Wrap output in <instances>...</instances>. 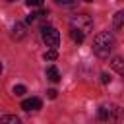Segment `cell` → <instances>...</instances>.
Here are the masks:
<instances>
[{"label":"cell","mask_w":124,"mask_h":124,"mask_svg":"<svg viewBox=\"0 0 124 124\" xmlns=\"http://www.w3.org/2000/svg\"><path fill=\"white\" fill-rule=\"evenodd\" d=\"M70 35L76 43H83V39H85V33H81L79 29H70Z\"/></svg>","instance_id":"30bf717a"},{"label":"cell","mask_w":124,"mask_h":124,"mask_svg":"<svg viewBox=\"0 0 124 124\" xmlns=\"http://www.w3.org/2000/svg\"><path fill=\"white\" fill-rule=\"evenodd\" d=\"M85 2H93V0H85Z\"/></svg>","instance_id":"d6986e66"},{"label":"cell","mask_w":124,"mask_h":124,"mask_svg":"<svg viewBox=\"0 0 124 124\" xmlns=\"http://www.w3.org/2000/svg\"><path fill=\"white\" fill-rule=\"evenodd\" d=\"M110 66H112V70H114V72H118L120 76H124V58L114 56V58H112V62H110Z\"/></svg>","instance_id":"52a82bcc"},{"label":"cell","mask_w":124,"mask_h":124,"mask_svg":"<svg viewBox=\"0 0 124 124\" xmlns=\"http://www.w3.org/2000/svg\"><path fill=\"white\" fill-rule=\"evenodd\" d=\"M112 25H114V29H120V27L124 25V10H120V12L114 14V17H112Z\"/></svg>","instance_id":"9c48e42d"},{"label":"cell","mask_w":124,"mask_h":124,"mask_svg":"<svg viewBox=\"0 0 124 124\" xmlns=\"http://www.w3.org/2000/svg\"><path fill=\"white\" fill-rule=\"evenodd\" d=\"M56 93H58L56 89H48V91H46V97H48V99H56Z\"/></svg>","instance_id":"2e32d148"},{"label":"cell","mask_w":124,"mask_h":124,"mask_svg":"<svg viewBox=\"0 0 124 124\" xmlns=\"http://www.w3.org/2000/svg\"><path fill=\"white\" fill-rule=\"evenodd\" d=\"M25 85H14V95L16 97H21V95H25Z\"/></svg>","instance_id":"4fadbf2b"},{"label":"cell","mask_w":124,"mask_h":124,"mask_svg":"<svg viewBox=\"0 0 124 124\" xmlns=\"http://www.w3.org/2000/svg\"><path fill=\"white\" fill-rule=\"evenodd\" d=\"M8 2H14V0H8Z\"/></svg>","instance_id":"ffe728a7"},{"label":"cell","mask_w":124,"mask_h":124,"mask_svg":"<svg viewBox=\"0 0 124 124\" xmlns=\"http://www.w3.org/2000/svg\"><path fill=\"white\" fill-rule=\"evenodd\" d=\"M56 4H62V6H70V4H74V0H54Z\"/></svg>","instance_id":"e0dca14e"},{"label":"cell","mask_w":124,"mask_h":124,"mask_svg":"<svg viewBox=\"0 0 124 124\" xmlns=\"http://www.w3.org/2000/svg\"><path fill=\"white\" fill-rule=\"evenodd\" d=\"M101 83H110V76H108L107 72L101 74Z\"/></svg>","instance_id":"9a60e30c"},{"label":"cell","mask_w":124,"mask_h":124,"mask_svg":"<svg viewBox=\"0 0 124 124\" xmlns=\"http://www.w3.org/2000/svg\"><path fill=\"white\" fill-rule=\"evenodd\" d=\"M46 78L50 79V81H60V72H58V68L56 66H48L46 68Z\"/></svg>","instance_id":"ba28073f"},{"label":"cell","mask_w":124,"mask_h":124,"mask_svg":"<svg viewBox=\"0 0 124 124\" xmlns=\"http://www.w3.org/2000/svg\"><path fill=\"white\" fill-rule=\"evenodd\" d=\"M114 48V35L110 31H101L93 39V52L99 58H107Z\"/></svg>","instance_id":"6da1fadb"},{"label":"cell","mask_w":124,"mask_h":124,"mask_svg":"<svg viewBox=\"0 0 124 124\" xmlns=\"http://www.w3.org/2000/svg\"><path fill=\"white\" fill-rule=\"evenodd\" d=\"M56 58H58L56 48H50V50H46V52H45V60H50V62H52V60H56Z\"/></svg>","instance_id":"7c38bea8"},{"label":"cell","mask_w":124,"mask_h":124,"mask_svg":"<svg viewBox=\"0 0 124 124\" xmlns=\"http://www.w3.org/2000/svg\"><path fill=\"white\" fill-rule=\"evenodd\" d=\"M25 37V23H21V21H16L14 23V27H12V39H16V41H21Z\"/></svg>","instance_id":"5b68a950"},{"label":"cell","mask_w":124,"mask_h":124,"mask_svg":"<svg viewBox=\"0 0 124 124\" xmlns=\"http://www.w3.org/2000/svg\"><path fill=\"white\" fill-rule=\"evenodd\" d=\"M25 4L29 8H41L43 6V0H25Z\"/></svg>","instance_id":"5bb4252c"},{"label":"cell","mask_w":124,"mask_h":124,"mask_svg":"<svg viewBox=\"0 0 124 124\" xmlns=\"http://www.w3.org/2000/svg\"><path fill=\"white\" fill-rule=\"evenodd\" d=\"M0 122H10V124H17V122H19V118H17V116H14V114H4V116H0Z\"/></svg>","instance_id":"8fae6325"},{"label":"cell","mask_w":124,"mask_h":124,"mask_svg":"<svg viewBox=\"0 0 124 124\" xmlns=\"http://www.w3.org/2000/svg\"><path fill=\"white\" fill-rule=\"evenodd\" d=\"M124 118V112L118 105H103L99 107V120H108V122H118Z\"/></svg>","instance_id":"7a4b0ae2"},{"label":"cell","mask_w":124,"mask_h":124,"mask_svg":"<svg viewBox=\"0 0 124 124\" xmlns=\"http://www.w3.org/2000/svg\"><path fill=\"white\" fill-rule=\"evenodd\" d=\"M70 29H79L81 33H89L91 29H93V19H91V16H87V14H76L72 19H70Z\"/></svg>","instance_id":"3957f363"},{"label":"cell","mask_w":124,"mask_h":124,"mask_svg":"<svg viewBox=\"0 0 124 124\" xmlns=\"http://www.w3.org/2000/svg\"><path fill=\"white\" fill-rule=\"evenodd\" d=\"M0 74H2V62H0Z\"/></svg>","instance_id":"ac0fdd59"},{"label":"cell","mask_w":124,"mask_h":124,"mask_svg":"<svg viewBox=\"0 0 124 124\" xmlns=\"http://www.w3.org/2000/svg\"><path fill=\"white\" fill-rule=\"evenodd\" d=\"M41 99L39 97H31V99H25L23 103H21V108L23 110H37V108H41Z\"/></svg>","instance_id":"8992f818"},{"label":"cell","mask_w":124,"mask_h":124,"mask_svg":"<svg viewBox=\"0 0 124 124\" xmlns=\"http://www.w3.org/2000/svg\"><path fill=\"white\" fill-rule=\"evenodd\" d=\"M41 35H43V41L46 43V46L56 48V46L60 45V33H58L52 25H43V27H41Z\"/></svg>","instance_id":"277c9868"}]
</instances>
